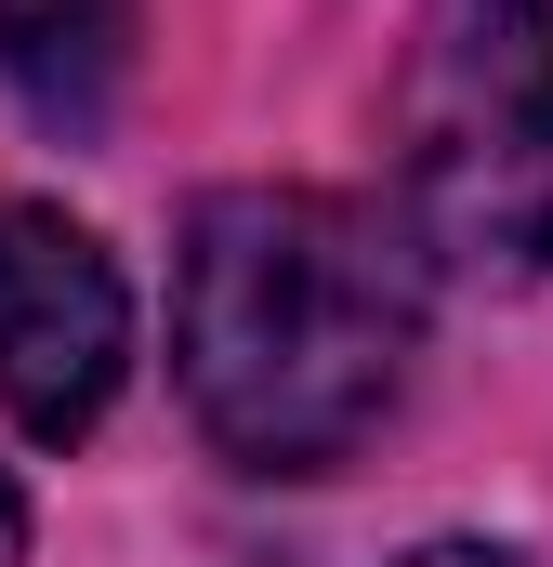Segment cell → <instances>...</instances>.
Wrapping results in <instances>:
<instances>
[{
  "label": "cell",
  "mask_w": 553,
  "mask_h": 567,
  "mask_svg": "<svg viewBox=\"0 0 553 567\" xmlns=\"http://www.w3.org/2000/svg\"><path fill=\"white\" fill-rule=\"evenodd\" d=\"M421 357V251L330 185H211L171 265V370L238 475L356 462Z\"/></svg>",
  "instance_id": "1"
},
{
  "label": "cell",
  "mask_w": 553,
  "mask_h": 567,
  "mask_svg": "<svg viewBox=\"0 0 553 567\" xmlns=\"http://www.w3.org/2000/svg\"><path fill=\"white\" fill-rule=\"evenodd\" d=\"M0 80L27 93L40 133L93 145L133 80V0H0Z\"/></svg>",
  "instance_id": "4"
},
{
  "label": "cell",
  "mask_w": 553,
  "mask_h": 567,
  "mask_svg": "<svg viewBox=\"0 0 553 567\" xmlns=\"http://www.w3.org/2000/svg\"><path fill=\"white\" fill-rule=\"evenodd\" d=\"M27 555V502H13V475H0V567Z\"/></svg>",
  "instance_id": "6"
},
{
  "label": "cell",
  "mask_w": 553,
  "mask_h": 567,
  "mask_svg": "<svg viewBox=\"0 0 553 567\" xmlns=\"http://www.w3.org/2000/svg\"><path fill=\"white\" fill-rule=\"evenodd\" d=\"M396 567H528V555H514V542H409Z\"/></svg>",
  "instance_id": "5"
},
{
  "label": "cell",
  "mask_w": 553,
  "mask_h": 567,
  "mask_svg": "<svg viewBox=\"0 0 553 567\" xmlns=\"http://www.w3.org/2000/svg\"><path fill=\"white\" fill-rule=\"evenodd\" d=\"M133 370V290L93 225L0 198V410L40 449H80Z\"/></svg>",
  "instance_id": "3"
},
{
  "label": "cell",
  "mask_w": 553,
  "mask_h": 567,
  "mask_svg": "<svg viewBox=\"0 0 553 567\" xmlns=\"http://www.w3.org/2000/svg\"><path fill=\"white\" fill-rule=\"evenodd\" d=\"M396 172L435 251L553 278V0H421Z\"/></svg>",
  "instance_id": "2"
}]
</instances>
